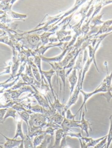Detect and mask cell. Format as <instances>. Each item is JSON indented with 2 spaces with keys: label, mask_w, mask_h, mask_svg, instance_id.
<instances>
[{
  "label": "cell",
  "mask_w": 112,
  "mask_h": 148,
  "mask_svg": "<svg viewBox=\"0 0 112 148\" xmlns=\"http://www.w3.org/2000/svg\"><path fill=\"white\" fill-rule=\"evenodd\" d=\"M107 91V86L105 84H103L102 82L101 83L100 85L98 87L96 90L94 91L90 92H86L82 90H81L80 92L83 95V101L82 103V105L80 108L77 111L76 114H78L79 112H80V120L81 119V112H82V109L83 107H85V110L87 111V108H86V103L87 100L91 97L93 96V95L97 94V93H100V92H106Z\"/></svg>",
  "instance_id": "1"
},
{
  "label": "cell",
  "mask_w": 112,
  "mask_h": 148,
  "mask_svg": "<svg viewBox=\"0 0 112 148\" xmlns=\"http://www.w3.org/2000/svg\"><path fill=\"white\" fill-rule=\"evenodd\" d=\"M47 118L48 117L43 114L33 113L30 115V118L29 121V127L44 128L46 127L48 123Z\"/></svg>",
  "instance_id": "2"
},
{
  "label": "cell",
  "mask_w": 112,
  "mask_h": 148,
  "mask_svg": "<svg viewBox=\"0 0 112 148\" xmlns=\"http://www.w3.org/2000/svg\"><path fill=\"white\" fill-rule=\"evenodd\" d=\"M78 70L79 71V78L78 79V83H77V86H76L74 92H73V93L71 95L69 100H68V103L65 106L64 111L65 112L72 105H74L76 103L78 98H79V95L80 92L81 90H82L81 87V77H82L83 69L82 68V69H79Z\"/></svg>",
  "instance_id": "3"
},
{
  "label": "cell",
  "mask_w": 112,
  "mask_h": 148,
  "mask_svg": "<svg viewBox=\"0 0 112 148\" xmlns=\"http://www.w3.org/2000/svg\"><path fill=\"white\" fill-rule=\"evenodd\" d=\"M0 134L3 136L6 140L5 143H0V144L4 145V148H13L16 146H18L23 142V140H17L16 139L8 138L7 137L0 132Z\"/></svg>",
  "instance_id": "4"
},
{
  "label": "cell",
  "mask_w": 112,
  "mask_h": 148,
  "mask_svg": "<svg viewBox=\"0 0 112 148\" xmlns=\"http://www.w3.org/2000/svg\"><path fill=\"white\" fill-rule=\"evenodd\" d=\"M77 69L74 67L68 77V81L70 84V95L72 94L74 90L75 86H76L78 81V78L77 75Z\"/></svg>",
  "instance_id": "5"
},
{
  "label": "cell",
  "mask_w": 112,
  "mask_h": 148,
  "mask_svg": "<svg viewBox=\"0 0 112 148\" xmlns=\"http://www.w3.org/2000/svg\"><path fill=\"white\" fill-rule=\"evenodd\" d=\"M80 124L81 132H85L87 135V137H89V129L92 131L91 124L90 123L89 120H86L85 119V113L83 112L81 117V120H80Z\"/></svg>",
  "instance_id": "6"
},
{
  "label": "cell",
  "mask_w": 112,
  "mask_h": 148,
  "mask_svg": "<svg viewBox=\"0 0 112 148\" xmlns=\"http://www.w3.org/2000/svg\"><path fill=\"white\" fill-rule=\"evenodd\" d=\"M64 132L62 128H59L56 130L55 132V143L52 148H60L61 141L63 138Z\"/></svg>",
  "instance_id": "7"
},
{
  "label": "cell",
  "mask_w": 112,
  "mask_h": 148,
  "mask_svg": "<svg viewBox=\"0 0 112 148\" xmlns=\"http://www.w3.org/2000/svg\"><path fill=\"white\" fill-rule=\"evenodd\" d=\"M102 40L98 41L95 47L92 46L91 45H90L88 46L89 51V58H90L92 59V60H93V62L95 64V66H96V68L97 70L99 71V72L100 71H99V69L98 68L96 62V58H95V53H96L98 48H99L100 45V44Z\"/></svg>",
  "instance_id": "8"
},
{
  "label": "cell",
  "mask_w": 112,
  "mask_h": 148,
  "mask_svg": "<svg viewBox=\"0 0 112 148\" xmlns=\"http://www.w3.org/2000/svg\"><path fill=\"white\" fill-rule=\"evenodd\" d=\"M53 136L46 135L42 143L36 148H52L53 145Z\"/></svg>",
  "instance_id": "9"
},
{
  "label": "cell",
  "mask_w": 112,
  "mask_h": 148,
  "mask_svg": "<svg viewBox=\"0 0 112 148\" xmlns=\"http://www.w3.org/2000/svg\"><path fill=\"white\" fill-rule=\"evenodd\" d=\"M64 117L62 115L58 112H56L54 114L47 118V122H52L55 124L61 125L63 122Z\"/></svg>",
  "instance_id": "10"
},
{
  "label": "cell",
  "mask_w": 112,
  "mask_h": 148,
  "mask_svg": "<svg viewBox=\"0 0 112 148\" xmlns=\"http://www.w3.org/2000/svg\"><path fill=\"white\" fill-rule=\"evenodd\" d=\"M107 136V135L105 136L97 138V139H94L92 138H89L88 137H82L81 139L84 141V142H85V143L86 144L87 146L89 148L90 147H94V146H96L98 143H99L100 141L103 140Z\"/></svg>",
  "instance_id": "11"
},
{
  "label": "cell",
  "mask_w": 112,
  "mask_h": 148,
  "mask_svg": "<svg viewBox=\"0 0 112 148\" xmlns=\"http://www.w3.org/2000/svg\"><path fill=\"white\" fill-rule=\"evenodd\" d=\"M53 67L54 70H55L56 72H57V75L60 77L61 79L64 84V94L65 92V80H66V74H65V69L63 68L58 65H56V66H53Z\"/></svg>",
  "instance_id": "12"
},
{
  "label": "cell",
  "mask_w": 112,
  "mask_h": 148,
  "mask_svg": "<svg viewBox=\"0 0 112 148\" xmlns=\"http://www.w3.org/2000/svg\"><path fill=\"white\" fill-rule=\"evenodd\" d=\"M34 97L36 98L37 101H38L39 105L45 108H48L49 110L51 109V108L48 104L47 100H46L43 97H42L40 94L38 93H36L33 95Z\"/></svg>",
  "instance_id": "13"
},
{
  "label": "cell",
  "mask_w": 112,
  "mask_h": 148,
  "mask_svg": "<svg viewBox=\"0 0 112 148\" xmlns=\"http://www.w3.org/2000/svg\"><path fill=\"white\" fill-rule=\"evenodd\" d=\"M93 62V61L92 59L90 58H89L88 60H87V61L85 62V64H84V66H83V71H82V77H81V89H82V85H83V82H84V79H85V75H86L87 71H89L91 64Z\"/></svg>",
  "instance_id": "14"
},
{
  "label": "cell",
  "mask_w": 112,
  "mask_h": 148,
  "mask_svg": "<svg viewBox=\"0 0 112 148\" xmlns=\"http://www.w3.org/2000/svg\"><path fill=\"white\" fill-rule=\"evenodd\" d=\"M17 111L11 108H8L7 110L6 113L5 115V117L3 119L2 123H4L5 121L7 119V118H8V117H12L16 121H17L18 120L20 119V117H18L16 115V112Z\"/></svg>",
  "instance_id": "15"
},
{
  "label": "cell",
  "mask_w": 112,
  "mask_h": 148,
  "mask_svg": "<svg viewBox=\"0 0 112 148\" xmlns=\"http://www.w3.org/2000/svg\"><path fill=\"white\" fill-rule=\"evenodd\" d=\"M17 129L16 131V134L15 136L14 137V139H17L18 137L21 138V140L23 141L25 138V136L23 133V129H22V120L21 119L18 120L17 121Z\"/></svg>",
  "instance_id": "16"
},
{
  "label": "cell",
  "mask_w": 112,
  "mask_h": 148,
  "mask_svg": "<svg viewBox=\"0 0 112 148\" xmlns=\"http://www.w3.org/2000/svg\"><path fill=\"white\" fill-rule=\"evenodd\" d=\"M42 72H43V74H44L46 78L47 79V81H48V83H49V85H50V87H51V90L52 92L53 97H54V99L56 98L55 96H54V93H53V90L51 84L52 77L54 75V73H55V71L53 70V69H52L50 70L49 71H42Z\"/></svg>",
  "instance_id": "17"
},
{
  "label": "cell",
  "mask_w": 112,
  "mask_h": 148,
  "mask_svg": "<svg viewBox=\"0 0 112 148\" xmlns=\"http://www.w3.org/2000/svg\"><path fill=\"white\" fill-rule=\"evenodd\" d=\"M109 120L110 121V127H109V133L107 135L106 148H109V146H110L112 141V114L109 116Z\"/></svg>",
  "instance_id": "18"
},
{
  "label": "cell",
  "mask_w": 112,
  "mask_h": 148,
  "mask_svg": "<svg viewBox=\"0 0 112 148\" xmlns=\"http://www.w3.org/2000/svg\"><path fill=\"white\" fill-rule=\"evenodd\" d=\"M18 114L19 115V117L21 118L22 120L24 121L27 124V126L28 128L29 127V118H30V114L28 113L26 111H21V112H17Z\"/></svg>",
  "instance_id": "19"
},
{
  "label": "cell",
  "mask_w": 112,
  "mask_h": 148,
  "mask_svg": "<svg viewBox=\"0 0 112 148\" xmlns=\"http://www.w3.org/2000/svg\"><path fill=\"white\" fill-rule=\"evenodd\" d=\"M112 71H111V73L110 75H109L107 71V75L106 76V78L104 79L102 83L105 84L107 86V88L108 90L112 86Z\"/></svg>",
  "instance_id": "20"
},
{
  "label": "cell",
  "mask_w": 112,
  "mask_h": 148,
  "mask_svg": "<svg viewBox=\"0 0 112 148\" xmlns=\"http://www.w3.org/2000/svg\"><path fill=\"white\" fill-rule=\"evenodd\" d=\"M45 136V134H42V135L35 137V138L34 139L33 143L34 148H36L37 146H39L41 144L44 140Z\"/></svg>",
  "instance_id": "21"
},
{
  "label": "cell",
  "mask_w": 112,
  "mask_h": 148,
  "mask_svg": "<svg viewBox=\"0 0 112 148\" xmlns=\"http://www.w3.org/2000/svg\"><path fill=\"white\" fill-rule=\"evenodd\" d=\"M24 145V148H34L33 144L31 141L30 138L28 135L25 136L24 139L23 140Z\"/></svg>",
  "instance_id": "22"
},
{
  "label": "cell",
  "mask_w": 112,
  "mask_h": 148,
  "mask_svg": "<svg viewBox=\"0 0 112 148\" xmlns=\"http://www.w3.org/2000/svg\"><path fill=\"white\" fill-rule=\"evenodd\" d=\"M103 14H101L100 16H97L93 18L92 20V23L94 24L93 26H96L97 25L100 26V25L103 24L104 22L102 21L101 18H102V16H103Z\"/></svg>",
  "instance_id": "23"
},
{
  "label": "cell",
  "mask_w": 112,
  "mask_h": 148,
  "mask_svg": "<svg viewBox=\"0 0 112 148\" xmlns=\"http://www.w3.org/2000/svg\"><path fill=\"white\" fill-rule=\"evenodd\" d=\"M76 114H73L71 112V110L69 109L66 112V118L67 119L69 120L74 121L75 120V117L76 116Z\"/></svg>",
  "instance_id": "24"
},
{
  "label": "cell",
  "mask_w": 112,
  "mask_h": 148,
  "mask_svg": "<svg viewBox=\"0 0 112 148\" xmlns=\"http://www.w3.org/2000/svg\"><path fill=\"white\" fill-rule=\"evenodd\" d=\"M107 135L105 138L100 141L99 143H98L96 146H94V148H104L107 146Z\"/></svg>",
  "instance_id": "25"
},
{
  "label": "cell",
  "mask_w": 112,
  "mask_h": 148,
  "mask_svg": "<svg viewBox=\"0 0 112 148\" xmlns=\"http://www.w3.org/2000/svg\"><path fill=\"white\" fill-rule=\"evenodd\" d=\"M102 96L105 97L107 99V101L108 103H109L111 99L112 98V92H111L110 90H108L106 92L104 93H102L101 94Z\"/></svg>",
  "instance_id": "26"
},
{
  "label": "cell",
  "mask_w": 112,
  "mask_h": 148,
  "mask_svg": "<svg viewBox=\"0 0 112 148\" xmlns=\"http://www.w3.org/2000/svg\"><path fill=\"white\" fill-rule=\"evenodd\" d=\"M7 110L8 108L0 109V122L1 123V124H3L2 121H3V119L5 117V115Z\"/></svg>",
  "instance_id": "27"
},
{
  "label": "cell",
  "mask_w": 112,
  "mask_h": 148,
  "mask_svg": "<svg viewBox=\"0 0 112 148\" xmlns=\"http://www.w3.org/2000/svg\"><path fill=\"white\" fill-rule=\"evenodd\" d=\"M22 77L24 82L26 83H29V84H31L33 82V79L28 77L27 75H25L24 74H22Z\"/></svg>",
  "instance_id": "28"
},
{
  "label": "cell",
  "mask_w": 112,
  "mask_h": 148,
  "mask_svg": "<svg viewBox=\"0 0 112 148\" xmlns=\"http://www.w3.org/2000/svg\"><path fill=\"white\" fill-rule=\"evenodd\" d=\"M56 129L53 128L52 127H47V129L45 131V135H49L51 136H53L54 134V131Z\"/></svg>",
  "instance_id": "29"
},
{
  "label": "cell",
  "mask_w": 112,
  "mask_h": 148,
  "mask_svg": "<svg viewBox=\"0 0 112 148\" xmlns=\"http://www.w3.org/2000/svg\"><path fill=\"white\" fill-rule=\"evenodd\" d=\"M33 71L34 75L36 79L38 82H40V75H39V72H38V70L35 67H34L33 68Z\"/></svg>",
  "instance_id": "30"
},
{
  "label": "cell",
  "mask_w": 112,
  "mask_h": 148,
  "mask_svg": "<svg viewBox=\"0 0 112 148\" xmlns=\"http://www.w3.org/2000/svg\"><path fill=\"white\" fill-rule=\"evenodd\" d=\"M80 143L81 148H89L86 145V144L85 142H84L83 140L81 139H79Z\"/></svg>",
  "instance_id": "31"
},
{
  "label": "cell",
  "mask_w": 112,
  "mask_h": 148,
  "mask_svg": "<svg viewBox=\"0 0 112 148\" xmlns=\"http://www.w3.org/2000/svg\"><path fill=\"white\" fill-rule=\"evenodd\" d=\"M18 148H24V145L23 141L22 142V143L18 146Z\"/></svg>",
  "instance_id": "32"
},
{
  "label": "cell",
  "mask_w": 112,
  "mask_h": 148,
  "mask_svg": "<svg viewBox=\"0 0 112 148\" xmlns=\"http://www.w3.org/2000/svg\"><path fill=\"white\" fill-rule=\"evenodd\" d=\"M64 148H71L70 146H69V145H66V146H64Z\"/></svg>",
  "instance_id": "33"
},
{
  "label": "cell",
  "mask_w": 112,
  "mask_h": 148,
  "mask_svg": "<svg viewBox=\"0 0 112 148\" xmlns=\"http://www.w3.org/2000/svg\"><path fill=\"white\" fill-rule=\"evenodd\" d=\"M0 148H4L3 147L1 146V145H0Z\"/></svg>",
  "instance_id": "34"
},
{
  "label": "cell",
  "mask_w": 112,
  "mask_h": 148,
  "mask_svg": "<svg viewBox=\"0 0 112 148\" xmlns=\"http://www.w3.org/2000/svg\"><path fill=\"white\" fill-rule=\"evenodd\" d=\"M104 148H106V147H104Z\"/></svg>",
  "instance_id": "35"
}]
</instances>
